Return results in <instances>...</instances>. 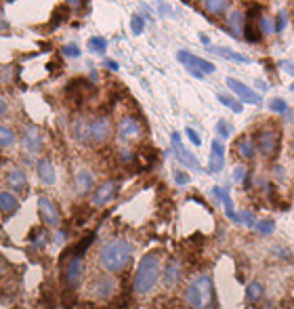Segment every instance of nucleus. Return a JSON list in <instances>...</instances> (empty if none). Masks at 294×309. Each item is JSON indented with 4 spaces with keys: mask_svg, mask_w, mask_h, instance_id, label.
Here are the masks:
<instances>
[{
    "mask_svg": "<svg viewBox=\"0 0 294 309\" xmlns=\"http://www.w3.org/2000/svg\"><path fill=\"white\" fill-rule=\"evenodd\" d=\"M36 173H38V179L44 185H53V183H55V179H57L55 166H53V162L49 160V158H40L38 164H36Z\"/></svg>",
    "mask_w": 294,
    "mask_h": 309,
    "instance_id": "412c9836",
    "label": "nucleus"
},
{
    "mask_svg": "<svg viewBox=\"0 0 294 309\" xmlns=\"http://www.w3.org/2000/svg\"><path fill=\"white\" fill-rule=\"evenodd\" d=\"M132 244L124 238H112L99 248V265L108 273H122L132 261Z\"/></svg>",
    "mask_w": 294,
    "mask_h": 309,
    "instance_id": "f257e3e1",
    "label": "nucleus"
},
{
    "mask_svg": "<svg viewBox=\"0 0 294 309\" xmlns=\"http://www.w3.org/2000/svg\"><path fill=\"white\" fill-rule=\"evenodd\" d=\"M176 59H179L181 63L189 69V74L193 78H198V80H204V76H206V74H215L217 72L215 63H210V61H206L204 57L193 55V53H189V51H179V53H176Z\"/></svg>",
    "mask_w": 294,
    "mask_h": 309,
    "instance_id": "20e7f679",
    "label": "nucleus"
},
{
    "mask_svg": "<svg viewBox=\"0 0 294 309\" xmlns=\"http://www.w3.org/2000/svg\"><path fill=\"white\" fill-rule=\"evenodd\" d=\"M200 40H202L204 44H206V47H210V38L206 36V34H200Z\"/></svg>",
    "mask_w": 294,
    "mask_h": 309,
    "instance_id": "3c124183",
    "label": "nucleus"
},
{
    "mask_svg": "<svg viewBox=\"0 0 294 309\" xmlns=\"http://www.w3.org/2000/svg\"><path fill=\"white\" fill-rule=\"evenodd\" d=\"M88 51L97 53V55H103V53L108 51V40L101 38V36H93L88 40Z\"/></svg>",
    "mask_w": 294,
    "mask_h": 309,
    "instance_id": "c756f323",
    "label": "nucleus"
},
{
    "mask_svg": "<svg viewBox=\"0 0 294 309\" xmlns=\"http://www.w3.org/2000/svg\"><path fill=\"white\" fill-rule=\"evenodd\" d=\"M6 112H8V103H6V99H4V97L0 95V118H2Z\"/></svg>",
    "mask_w": 294,
    "mask_h": 309,
    "instance_id": "37998d69",
    "label": "nucleus"
},
{
    "mask_svg": "<svg viewBox=\"0 0 294 309\" xmlns=\"http://www.w3.org/2000/svg\"><path fill=\"white\" fill-rule=\"evenodd\" d=\"M72 135L78 143L82 145H91V118L86 116H78L72 122Z\"/></svg>",
    "mask_w": 294,
    "mask_h": 309,
    "instance_id": "dca6fc26",
    "label": "nucleus"
},
{
    "mask_svg": "<svg viewBox=\"0 0 294 309\" xmlns=\"http://www.w3.org/2000/svg\"><path fill=\"white\" fill-rule=\"evenodd\" d=\"M17 143V132L8 126H0V147H11Z\"/></svg>",
    "mask_w": 294,
    "mask_h": 309,
    "instance_id": "c85d7f7f",
    "label": "nucleus"
},
{
    "mask_svg": "<svg viewBox=\"0 0 294 309\" xmlns=\"http://www.w3.org/2000/svg\"><path fill=\"white\" fill-rule=\"evenodd\" d=\"M185 135L189 137V141H191L193 145H198V147L202 145V137H200V135H198V132H195L193 128H185Z\"/></svg>",
    "mask_w": 294,
    "mask_h": 309,
    "instance_id": "58836bf2",
    "label": "nucleus"
},
{
    "mask_svg": "<svg viewBox=\"0 0 294 309\" xmlns=\"http://www.w3.org/2000/svg\"><path fill=\"white\" fill-rule=\"evenodd\" d=\"M38 213H40V219H42L44 227H59L61 213H59L57 204L51 198H47V196L38 198Z\"/></svg>",
    "mask_w": 294,
    "mask_h": 309,
    "instance_id": "1a4fd4ad",
    "label": "nucleus"
},
{
    "mask_svg": "<svg viewBox=\"0 0 294 309\" xmlns=\"http://www.w3.org/2000/svg\"><path fill=\"white\" fill-rule=\"evenodd\" d=\"M280 67L284 72H288L290 76H294V63H290V61H280Z\"/></svg>",
    "mask_w": 294,
    "mask_h": 309,
    "instance_id": "79ce46f5",
    "label": "nucleus"
},
{
    "mask_svg": "<svg viewBox=\"0 0 294 309\" xmlns=\"http://www.w3.org/2000/svg\"><path fill=\"white\" fill-rule=\"evenodd\" d=\"M215 128H217V135H219L221 139H227V137L231 135V130H229V126H227V122H225V120H219Z\"/></svg>",
    "mask_w": 294,
    "mask_h": 309,
    "instance_id": "4c0bfd02",
    "label": "nucleus"
},
{
    "mask_svg": "<svg viewBox=\"0 0 294 309\" xmlns=\"http://www.w3.org/2000/svg\"><path fill=\"white\" fill-rule=\"evenodd\" d=\"M223 166H225V145H223L221 139H215L210 145V162H208V171L210 173H221Z\"/></svg>",
    "mask_w": 294,
    "mask_h": 309,
    "instance_id": "f3484780",
    "label": "nucleus"
},
{
    "mask_svg": "<svg viewBox=\"0 0 294 309\" xmlns=\"http://www.w3.org/2000/svg\"><path fill=\"white\" fill-rule=\"evenodd\" d=\"M256 141L252 137H242L237 141V154L239 158H244V160H254V156H256Z\"/></svg>",
    "mask_w": 294,
    "mask_h": 309,
    "instance_id": "b1692460",
    "label": "nucleus"
},
{
    "mask_svg": "<svg viewBox=\"0 0 294 309\" xmlns=\"http://www.w3.org/2000/svg\"><path fill=\"white\" fill-rule=\"evenodd\" d=\"M19 210V198L13 191H0V213L4 217H11Z\"/></svg>",
    "mask_w": 294,
    "mask_h": 309,
    "instance_id": "4be33fe9",
    "label": "nucleus"
},
{
    "mask_svg": "<svg viewBox=\"0 0 294 309\" xmlns=\"http://www.w3.org/2000/svg\"><path fill=\"white\" fill-rule=\"evenodd\" d=\"M286 23H288L286 11H280L278 15H275V19H273V32H275V34H282L284 28H286Z\"/></svg>",
    "mask_w": 294,
    "mask_h": 309,
    "instance_id": "473e14b6",
    "label": "nucleus"
},
{
    "mask_svg": "<svg viewBox=\"0 0 294 309\" xmlns=\"http://www.w3.org/2000/svg\"><path fill=\"white\" fill-rule=\"evenodd\" d=\"M74 185H76V193L78 196H86V193H91L95 189V177L91 171H78L76 177H74Z\"/></svg>",
    "mask_w": 294,
    "mask_h": 309,
    "instance_id": "6ab92c4d",
    "label": "nucleus"
},
{
    "mask_svg": "<svg viewBox=\"0 0 294 309\" xmlns=\"http://www.w3.org/2000/svg\"><path fill=\"white\" fill-rule=\"evenodd\" d=\"M6 269H8V265H6V261L0 257V276H2V273H6Z\"/></svg>",
    "mask_w": 294,
    "mask_h": 309,
    "instance_id": "49530a36",
    "label": "nucleus"
},
{
    "mask_svg": "<svg viewBox=\"0 0 294 309\" xmlns=\"http://www.w3.org/2000/svg\"><path fill=\"white\" fill-rule=\"evenodd\" d=\"M181 276H183V261L181 259H176V257H173V259H168V263H166V267H164V284L166 286H175L176 282L181 280Z\"/></svg>",
    "mask_w": 294,
    "mask_h": 309,
    "instance_id": "a211bd4d",
    "label": "nucleus"
},
{
    "mask_svg": "<svg viewBox=\"0 0 294 309\" xmlns=\"http://www.w3.org/2000/svg\"><path fill=\"white\" fill-rule=\"evenodd\" d=\"M246 177H248V169H246V166H235V169H234V179L235 181H244Z\"/></svg>",
    "mask_w": 294,
    "mask_h": 309,
    "instance_id": "ea45409f",
    "label": "nucleus"
},
{
    "mask_svg": "<svg viewBox=\"0 0 294 309\" xmlns=\"http://www.w3.org/2000/svg\"><path fill=\"white\" fill-rule=\"evenodd\" d=\"M57 244H61V242H65V232H57V240H55Z\"/></svg>",
    "mask_w": 294,
    "mask_h": 309,
    "instance_id": "8fccbe9b",
    "label": "nucleus"
},
{
    "mask_svg": "<svg viewBox=\"0 0 294 309\" xmlns=\"http://www.w3.org/2000/svg\"><path fill=\"white\" fill-rule=\"evenodd\" d=\"M171 145H173V152H175V156H176V160H179L183 166H187V169H193V171H200L198 158H195V156L189 152V149L183 145L179 132H173V135H171Z\"/></svg>",
    "mask_w": 294,
    "mask_h": 309,
    "instance_id": "9d476101",
    "label": "nucleus"
},
{
    "mask_svg": "<svg viewBox=\"0 0 294 309\" xmlns=\"http://www.w3.org/2000/svg\"><path fill=\"white\" fill-rule=\"evenodd\" d=\"M246 13L244 11H239V8H235V11H231L227 15V30L231 36H235V38H244V34H246Z\"/></svg>",
    "mask_w": 294,
    "mask_h": 309,
    "instance_id": "2eb2a0df",
    "label": "nucleus"
},
{
    "mask_svg": "<svg viewBox=\"0 0 294 309\" xmlns=\"http://www.w3.org/2000/svg\"><path fill=\"white\" fill-rule=\"evenodd\" d=\"M116 280L112 276H97L91 280V284H88V295L97 301H108L116 295Z\"/></svg>",
    "mask_w": 294,
    "mask_h": 309,
    "instance_id": "423d86ee",
    "label": "nucleus"
},
{
    "mask_svg": "<svg viewBox=\"0 0 294 309\" xmlns=\"http://www.w3.org/2000/svg\"><path fill=\"white\" fill-rule=\"evenodd\" d=\"M290 91H294V82H292V84H290Z\"/></svg>",
    "mask_w": 294,
    "mask_h": 309,
    "instance_id": "864d4df0",
    "label": "nucleus"
},
{
    "mask_svg": "<svg viewBox=\"0 0 294 309\" xmlns=\"http://www.w3.org/2000/svg\"><path fill=\"white\" fill-rule=\"evenodd\" d=\"M67 6L74 8V11H78V8H80V0H67Z\"/></svg>",
    "mask_w": 294,
    "mask_h": 309,
    "instance_id": "a18cd8bd",
    "label": "nucleus"
},
{
    "mask_svg": "<svg viewBox=\"0 0 294 309\" xmlns=\"http://www.w3.org/2000/svg\"><path fill=\"white\" fill-rule=\"evenodd\" d=\"M122 160H124V162H130V160H132V154L128 152V149H124V152H122Z\"/></svg>",
    "mask_w": 294,
    "mask_h": 309,
    "instance_id": "de8ad7c7",
    "label": "nucleus"
},
{
    "mask_svg": "<svg viewBox=\"0 0 294 309\" xmlns=\"http://www.w3.org/2000/svg\"><path fill=\"white\" fill-rule=\"evenodd\" d=\"M160 267H162V257H160L158 250L147 252L145 257L141 259L137 273H135V282H132L137 295H147L154 290L156 282L160 278Z\"/></svg>",
    "mask_w": 294,
    "mask_h": 309,
    "instance_id": "f03ea898",
    "label": "nucleus"
},
{
    "mask_svg": "<svg viewBox=\"0 0 294 309\" xmlns=\"http://www.w3.org/2000/svg\"><path fill=\"white\" fill-rule=\"evenodd\" d=\"M256 232L258 234H263V236H269V234H273V229H275V223L271 219H261V221H256Z\"/></svg>",
    "mask_w": 294,
    "mask_h": 309,
    "instance_id": "2f4dec72",
    "label": "nucleus"
},
{
    "mask_svg": "<svg viewBox=\"0 0 294 309\" xmlns=\"http://www.w3.org/2000/svg\"><path fill=\"white\" fill-rule=\"evenodd\" d=\"M6 185L13 191H25L28 189V175L15 166V169H11L6 173Z\"/></svg>",
    "mask_w": 294,
    "mask_h": 309,
    "instance_id": "aec40b11",
    "label": "nucleus"
},
{
    "mask_svg": "<svg viewBox=\"0 0 294 309\" xmlns=\"http://www.w3.org/2000/svg\"><path fill=\"white\" fill-rule=\"evenodd\" d=\"M116 193H118V183H116L114 179H108L101 185H97V189H93L91 204L93 206H103V204H108L110 200H114Z\"/></svg>",
    "mask_w": 294,
    "mask_h": 309,
    "instance_id": "4468645a",
    "label": "nucleus"
},
{
    "mask_svg": "<svg viewBox=\"0 0 294 309\" xmlns=\"http://www.w3.org/2000/svg\"><path fill=\"white\" fill-rule=\"evenodd\" d=\"M63 57H72V59H76V57H80V47L78 44H65L63 47Z\"/></svg>",
    "mask_w": 294,
    "mask_h": 309,
    "instance_id": "e433bc0d",
    "label": "nucleus"
},
{
    "mask_svg": "<svg viewBox=\"0 0 294 309\" xmlns=\"http://www.w3.org/2000/svg\"><path fill=\"white\" fill-rule=\"evenodd\" d=\"M258 32H261V36H271L273 34V19L271 17L263 15L261 19H258Z\"/></svg>",
    "mask_w": 294,
    "mask_h": 309,
    "instance_id": "7c9ffc66",
    "label": "nucleus"
},
{
    "mask_svg": "<svg viewBox=\"0 0 294 309\" xmlns=\"http://www.w3.org/2000/svg\"><path fill=\"white\" fill-rule=\"evenodd\" d=\"M175 181L179 185H187V183H189V175L183 173V171H175Z\"/></svg>",
    "mask_w": 294,
    "mask_h": 309,
    "instance_id": "a19ab883",
    "label": "nucleus"
},
{
    "mask_svg": "<svg viewBox=\"0 0 294 309\" xmlns=\"http://www.w3.org/2000/svg\"><path fill=\"white\" fill-rule=\"evenodd\" d=\"M65 286L69 290L78 288L82 284V278H84V257H69L67 265H65Z\"/></svg>",
    "mask_w": 294,
    "mask_h": 309,
    "instance_id": "9b49d317",
    "label": "nucleus"
},
{
    "mask_svg": "<svg viewBox=\"0 0 294 309\" xmlns=\"http://www.w3.org/2000/svg\"><path fill=\"white\" fill-rule=\"evenodd\" d=\"M256 149L265 158H275V154H278V149H280V132L271 126L261 128L256 135Z\"/></svg>",
    "mask_w": 294,
    "mask_h": 309,
    "instance_id": "39448f33",
    "label": "nucleus"
},
{
    "mask_svg": "<svg viewBox=\"0 0 294 309\" xmlns=\"http://www.w3.org/2000/svg\"><path fill=\"white\" fill-rule=\"evenodd\" d=\"M82 309H97V307H91V305H82Z\"/></svg>",
    "mask_w": 294,
    "mask_h": 309,
    "instance_id": "603ef678",
    "label": "nucleus"
},
{
    "mask_svg": "<svg viewBox=\"0 0 294 309\" xmlns=\"http://www.w3.org/2000/svg\"><path fill=\"white\" fill-rule=\"evenodd\" d=\"M21 145H23V152L25 154H38L42 145H44V137L38 126L28 124L23 128V135H21Z\"/></svg>",
    "mask_w": 294,
    "mask_h": 309,
    "instance_id": "f8f14e48",
    "label": "nucleus"
},
{
    "mask_svg": "<svg viewBox=\"0 0 294 309\" xmlns=\"http://www.w3.org/2000/svg\"><path fill=\"white\" fill-rule=\"evenodd\" d=\"M116 135H118V139L124 141V143L137 141L143 135V124H141L135 116H124V118H120L118 126H116Z\"/></svg>",
    "mask_w": 294,
    "mask_h": 309,
    "instance_id": "0eeeda50",
    "label": "nucleus"
},
{
    "mask_svg": "<svg viewBox=\"0 0 294 309\" xmlns=\"http://www.w3.org/2000/svg\"><path fill=\"white\" fill-rule=\"evenodd\" d=\"M143 28H145V19L141 15H132L130 17V32L139 36V34H143Z\"/></svg>",
    "mask_w": 294,
    "mask_h": 309,
    "instance_id": "72a5a7b5",
    "label": "nucleus"
},
{
    "mask_svg": "<svg viewBox=\"0 0 294 309\" xmlns=\"http://www.w3.org/2000/svg\"><path fill=\"white\" fill-rule=\"evenodd\" d=\"M30 240H32V246H34L36 250L44 248V246H47V242H49V232H47V227L34 229L32 236H30Z\"/></svg>",
    "mask_w": 294,
    "mask_h": 309,
    "instance_id": "393cba45",
    "label": "nucleus"
},
{
    "mask_svg": "<svg viewBox=\"0 0 294 309\" xmlns=\"http://www.w3.org/2000/svg\"><path fill=\"white\" fill-rule=\"evenodd\" d=\"M269 110L275 112V114H286L288 112V103L284 99H280V97H275V99L269 101Z\"/></svg>",
    "mask_w": 294,
    "mask_h": 309,
    "instance_id": "f704fd0d",
    "label": "nucleus"
},
{
    "mask_svg": "<svg viewBox=\"0 0 294 309\" xmlns=\"http://www.w3.org/2000/svg\"><path fill=\"white\" fill-rule=\"evenodd\" d=\"M215 299V282L206 273L193 276L185 288V301L191 309H210Z\"/></svg>",
    "mask_w": 294,
    "mask_h": 309,
    "instance_id": "7ed1b4c3",
    "label": "nucleus"
},
{
    "mask_svg": "<svg viewBox=\"0 0 294 309\" xmlns=\"http://www.w3.org/2000/svg\"><path fill=\"white\" fill-rule=\"evenodd\" d=\"M112 120L108 116L91 118V145H103L112 137Z\"/></svg>",
    "mask_w": 294,
    "mask_h": 309,
    "instance_id": "6e6552de",
    "label": "nucleus"
},
{
    "mask_svg": "<svg viewBox=\"0 0 294 309\" xmlns=\"http://www.w3.org/2000/svg\"><path fill=\"white\" fill-rule=\"evenodd\" d=\"M6 30H8V23L2 19V17H0V34H4Z\"/></svg>",
    "mask_w": 294,
    "mask_h": 309,
    "instance_id": "09e8293b",
    "label": "nucleus"
},
{
    "mask_svg": "<svg viewBox=\"0 0 294 309\" xmlns=\"http://www.w3.org/2000/svg\"><path fill=\"white\" fill-rule=\"evenodd\" d=\"M105 67H110V69H114V72H118V69H120V65H118V63H116V61H112V59H108V61H105Z\"/></svg>",
    "mask_w": 294,
    "mask_h": 309,
    "instance_id": "c03bdc74",
    "label": "nucleus"
},
{
    "mask_svg": "<svg viewBox=\"0 0 294 309\" xmlns=\"http://www.w3.org/2000/svg\"><path fill=\"white\" fill-rule=\"evenodd\" d=\"M225 84L229 86V91L234 93L235 97H239V101H244V103H250V105H258L261 103V95H258L254 88L250 86H246L244 82H239L235 80V78H227Z\"/></svg>",
    "mask_w": 294,
    "mask_h": 309,
    "instance_id": "ddd939ff",
    "label": "nucleus"
},
{
    "mask_svg": "<svg viewBox=\"0 0 294 309\" xmlns=\"http://www.w3.org/2000/svg\"><path fill=\"white\" fill-rule=\"evenodd\" d=\"M263 295H265V288H263L261 282L254 280V282H250V284H248V288H246V299H248L250 303H256Z\"/></svg>",
    "mask_w": 294,
    "mask_h": 309,
    "instance_id": "cd10ccee",
    "label": "nucleus"
},
{
    "mask_svg": "<svg viewBox=\"0 0 294 309\" xmlns=\"http://www.w3.org/2000/svg\"><path fill=\"white\" fill-rule=\"evenodd\" d=\"M217 99H219L223 105H225V108H229L231 112H235V114H242V112H244L242 101H237V99H234V97H229V95H225V93H219Z\"/></svg>",
    "mask_w": 294,
    "mask_h": 309,
    "instance_id": "bb28decb",
    "label": "nucleus"
},
{
    "mask_svg": "<svg viewBox=\"0 0 294 309\" xmlns=\"http://www.w3.org/2000/svg\"><path fill=\"white\" fill-rule=\"evenodd\" d=\"M237 217H239V225H246V227L256 225V217L250 213V210H242V213H237Z\"/></svg>",
    "mask_w": 294,
    "mask_h": 309,
    "instance_id": "c9c22d12",
    "label": "nucleus"
},
{
    "mask_svg": "<svg viewBox=\"0 0 294 309\" xmlns=\"http://www.w3.org/2000/svg\"><path fill=\"white\" fill-rule=\"evenodd\" d=\"M229 0H204V11L208 15H221L227 8Z\"/></svg>",
    "mask_w": 294,
    "mask_h": 309,
    "instance_id": "a878e982",
    "label": "nucleus"
},
{
    "mask_svg": "<svg viewBox=\"0 0 294 309\" xmlns=\"http://www.w3.org/2000/svg\"><path fill=\"white\" fill-rule=\"evenodd\" d=\"M210 53H215V55H221L229 61H235V63H250V57H246L244 53H237L234 49H227V47H208Z\"/></svg>",
    "mask_w": 294,
    "mask_h": 309,
    "instance_id": "5701e85b",
    "label": "nucleus"
}]
</instances>
